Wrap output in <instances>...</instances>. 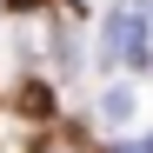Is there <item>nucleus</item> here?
I'll return each mask as SVG.
<instances>
[{
	"mask_svg": "<svg viewBox=\"0 0 153 153\" xmlns=\"http://www.w3.org/2000/svg\"><path fill=\"white\" fill-rule=\"evenodd\" d=\"M7 7H20V13H33V7H47V0H7Z\"/></svg>",
	"mask_w": 153,
	"mask_h": 153,
	"instance_id": "obj_3",
	"label": "nucleus"
},
{
	"mask_svg": "<svg viewBox=\"0 0 153 153\" xmlns=\"http://www.w3.org/2000/svg\"><path fill=\"white\" fill-rule=\"evenodd\" d=\"M133 120H140V93H133V87H107V93H100V126L126 133Z\"/></svg>",
	"mask_w": 153,
	"mask_h": 153,
	"instance_id": "obj_1",
	"label": "nucleus"
},
{
	"mask_svg": "<svg viewBox=\"0 0 153 153\" xmlns=\"http://www.w3.org/2000/svg\"><path fill=\"white\" fill-rule=\"evenodd\" d=\"M20 113H33V120H47V113H53V93H47V80H27V87H20Z\"/></svg>",
	"mask_w": 153,
	"mask_h": 153,
	"instance_id": "obj_2",
	"label": "nucleus"
}]
</instances>
